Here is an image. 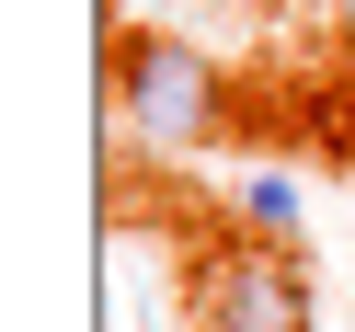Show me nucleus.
Masks as SVG:
<instances>
[{"label":"nucleus","mask_w":355,"mask_h":332,"mask_svg":"<svg viewBox=\"0 0 355 332\" xmlns=\"http://www.w3.org/2000/svg\"><path fill=\"white\" fill-rule=\"evenodd\" d=\"M103 92H115V126H126L138 149H218V138L241 126L230 69H218L207 46H184V35H115Z\"/></svg>","instance_id":"f257e3e1"},{"label":"nucleus","mask_w":355,"mask_h":332,"mask_svg":"<svg viewBox=\"0 0 355 332\" xmlns=\"http://www.w3.org/2000/svg\"><path fill=\"white\" fill-rule=\"evenodd\" d=\"M195 332H309V286L286 241H230L195 275Z\"/></svg>","instance_id":"f03ea898"},{"label":"nucleus","mask_w":355,"mask_h":332,"mask_svg":"<svg viewBox=\"0 0 355 332\" xmlns=\"http://www.w3.org/2000/svg\"><path fill=\"white\" fill-rule=\"evenodd\" d=\"M241 229L286 241V229H298V184H286V172H252V184H241Z\"/></svg>","instance_id":"7ed1b4c3"},{"label":"nucleus","mask_w":355,"mask_h":332,"mask_svg":"<svg viewBox=\"0 0 355 332\" xmlns=\"http://www.w3.org/2000/svg\"><path fill=\"white\" fill-rule=\"evenodd\" d=\"M344 126H355V46H344Z\"/></svg>","instance_id":"20e7f679"},{"label":"nucleus","mask_w":355,"mask_h":332,"mask_svg":"<svg viewBox=\"0 0 355 332\" xmlns=\"http://www.w3.org/2000/svg\"><path fill=\"white\" fill-rule=\"evenodd\" d=\"M321 12H332V24H344V35H355V0H321Z\"/></svg>","instance_id":"39448f33"}]
</instances>
